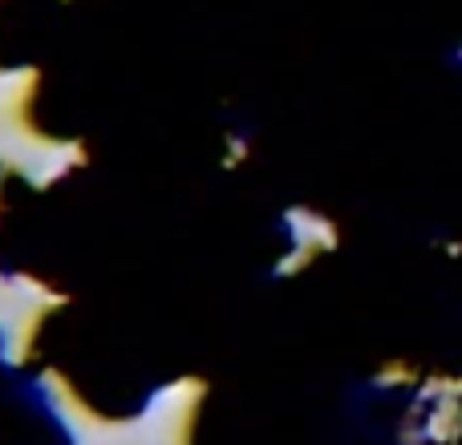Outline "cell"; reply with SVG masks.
<instances>
[{
  "label": "cell",
  "instance_id": "6da1fadb",
  "mask_svg": "<svg viewBox=\"0 0 462 445\" xmlns=\"http://www.w3.org/2000/svg\"><path fill=\"white\" fill-rule=\"evenodd\" d=\"M0 445H73L49 393L24 368L8 365L0 349Z\"/></svg>",
  "mask_w": 462,
  "mask_h": 445
}]
</instances>
